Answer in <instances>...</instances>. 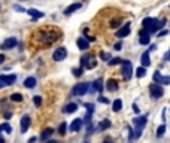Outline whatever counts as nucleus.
I'll use <instances>...</instances> for the list:
<instances>
[{
    "instance_id": "obj_38",
    "label": "nucleus",
    "mask_w": 170,
    "mask_h": 143,
    "mask_svg": "<svg viewBox=\"0 0 170 143\" xmlns=\"http://www.w3.org/2000/svg\"><path fill=\"white\" fill-rule=\"evenodd\" d=\"M160 78H161V72H160V70H157V72H154V75H152V79H154V82H155V83H158V81H160Z\"/></svg>"
},
{
    "instance_id": "obj_45",
    "label": "nucleus",
    "mask_w": 170,
    "mask_h": 143,
    "mask_svg": "<svg viewBox=\"0 0 170 143\" xmlns=\"http://www.w3.org/2000/svg\"><path fill=\"white\" fill-rule=\"evenodd\" d=\"M164 60H166V61H170V49L166 52V55H164Z\"/></svg>"
},
{
    "instance_id": "obj_16",
    "label": "nucleus",
    "mask_w": 170,
    "mask_h": 143,
    "mask_svg": "<svg viewBox=\"0 0 170 143\" xmlns=\"http://www.w3.org/2000/svg\"><path fill=\"white\" fill-rule=\"evenodd\" d=\"M0 81L3 82L5 85H14L17 81V76L15 75H0Z\"/></svg>"
},
{
    "instance_id": "obj_25",
    "label": "nucleus",
    "mask_w": 170,
    "mask_h": 143,
    "mask_svg": "<svg viewBox=\"0 0 170 143\" xmlns=\"http://www.w3.org/2000/svg\"><path fill=\"white\" fill-rule=\"evenodd\" d=\"M0 131H5L7 134H11L14 130H12V125H9L7 122H3V124H0Z\"/></svg>"
},
{
    "instance_id": "obj_31",
    "label": "nucleus",
    "mask_w": 170,
    "mask_h": 143,
    "mask_svg": "<svg viewBox=\"0 0 170 143\" xmlns=\"http://www.w3.org/2000/svg\"><path fill=\"white\" fill-rule=\"evenodd\" d=\"M146 76V67H137L136 69V78H145Z\"/></svg>"
},
{
    "instance_id": "obj_48",
    "label": "nucleus",
    "mask_w": 170,
    "mask_h": 143,
    "mask_svg": "<svg viewBox=\"0 0 170 143\" xmlns=\"http://www.w3.org/2000/svg\"><path fill=\"white\" fill-rule=\"evenodd\" d=\"M102 143H112V139H110V137H104Z\"/></svg>"
},
{
    "instance_id": "obj_19",
    "label": "nucleus",
    "mask_w": 170,
    "mask_h": 143,
    "mask_svg": "<svg viewBox=\"0 0 170 143\" xmlns=\"http://www.w3.org/2000/svg\"><path fill=\"white\" fill-rule=\"evenodd\" d=\"M106 89H108L109 93L118 91V82H116L115 79H109V81L106 82Z\"/></svg>"
},
{
    "instance_id": "obj_29",
    "label": "nucleus",
    "mask_w": 170,
    "mask_h": 143,
    "mask_svg": "<svg viewBox=\"0 0 170 143\" xmlns=\"http://www.w3.org/2000/svg\"><path fill=\"white\" fill-rule=\"evenodd\" d=\"M158 83L160 85H170V75H161Z\"/></svg>"
},
{
    "instance_id": "obj_37",
    "label": "nucleus",
    "mask_w": 170,
    "mask_h": 143,
    "mask_svg": "<svg viewBox=\"0 0 170 143\" xmlns=\"http://www.w3.org/2000/svg\"><path fill=\"white\" fill-rule=\"evenodd\" d=\"M33 103L37 106V107H41V106H42V97H41V95H34V97H33Z\"/></svg>"
},
{
    "instance_id": "obj_33",
    "label": "nucleus",
    "mask_w": 170,
    "mask_h": 143,
    "mask_svg": "<svg viewBox=\"0 0 170 143\" xmlns=\"http://www.w3.org/2000/svg\"><path fill=\"white\" fill-rule=\"evenodd\" d=\"M127 130H129V143H133L134 142V130H133V127H127Z\"/></svg>"
},
{
    "instance_id": "obj_24",
    "label": "nucleus",
    "mask_w": 170,
    "mask_h": 143,
    "mask_svg": "<svg viewBox=\"0 0 170 143\" xmlns=\"http://www.w3.org/2000/svg\"><path fill=\"white\" fill-rule=\"evenodd\" d=\"M121 109H123V100H121V98L114 100V103H112V110H114V112H119Z\"/></svg>"
},
{
    "instance_id": "obj_26",
    "label": "nucleus",
    "mask_w": 170,
    "mask_h": 143,
    "mask_svg": "<svg viewBox=\"0 0 170 143\" xmlns=\"http://www.w3.org/2000/svg\"><path fill=\"white\" fill-rule=\"evenodd\" d=\"M157 21V18H145V20L142 21V26H143V28H149L154 22Z\"/></svg>"
},
{
    "instance_id": "obj_54",
    "label": "nucleus",
    "mask_w": 170,
    "mask_h": 143,
    "mask_svg": "<svg viewBox=\"0 0 170 143\" xmlns=\"http://www.w3.org/2000/svg\"><path fill=\"white\" fill-rule=\"evenodd\" d=\"M85 143H87V142H85Z\"/></svg>"
},
{
    "instance_id": "obj_5",
    "label": "nucleus",
    "mask_w": 170,
    "mask_h": 143,
    "mask_svg": "<svg viewBox=\"0 0 170 143\" xmlns=\"http://www.w3.org/2000/svg\"><path fill=\"white\" fill-rule=\"evenodd\" d=\"M88 89H90V83H88V82L76 83L75 87L72 88V95H75V97H84V95L88 93Z\"/></svg>"
},
{
    "instance_id": "obj_14",
    "label": "nucleus",
    "mask_w": 170,
    "mask_h": 143,
    "mask_svg": "<svg viewBox=\"0 0 170 143\" xmlns=\"http://www.w3.org/2000/svg\"><path fill=\"white\" fill-rule=\"evenodd\" d=\"M76 45H78V48L81 49V51H87L90 48V42L84 37V36H81V37H78L76 39Z\"/></svg>"
},
{
    "instance_id": "obj_40",
    "label": "nucleus",
    "mask_w": 170,
    "mask_h": 143,
    "mask_svg": "<svg viewBox=\"0 0 170 143\" xmlns=\"http://www.w3.org/2000/svg\"><path fill=\"white\" fill-rule=\"evenodd\" d=\"M85 107H87V112L94 113V104H93V103H85Z\"/></svg>"
},
{
    "instance_id": "obj_20",
    "label": "nucleus",
    "mask_w": 170,
    "mask_h": 143,
    "mask_svg": "<svg viewBox=\"0 0 170 143\" xmlns=\"http://www.w3.org/2000/svg\"><path fill=\"white\" fill-rule=\"evenodd\" d=\"M52 134H54V130H52V128H45L43 131H42V134H41V140L45 143L46 140H49V139H51V136H52Z\"/></svg>"
},
{
    "instance_id": "obj_2",
    "label": "nucleus",
    "mask_w": 170,
    "mask_h": 143,
    "mask_svg": "<svg viewBox=\"0 0 170 143\" xmlns=\"http://www.w3.org/2000/svg\"><path fill=\"white\" fill-rule=\"evenodd\" d=\"M148 124V113L145 115H137L133 119V130H134V140H139L143 134V130Z\"/></svg>"
},
{
    "instance_id": "obj_34",
    "label": "nucleus",
    "mask_w": 170,
    "mask_h": 143,
    "mask_svg": "<svg viewBox=\"0 0 170 143\" xmlns=\"http://www.w3.org/2000/svg\"><path fill=\"white\" fill-rule=\"evenodd\" d=\"M112 57H110V54L109 52H104V51H102L100 52V60H103V61H109Z\"/></svg>"
},
{
    "instance_id": "obj_35",
    "label": "nucleus",
    "mask_w": 170,
    "mask_h": 143,
    "mask_svg": "<svg viewBox=\"0 0 170 143\" xmlns=\"http://www.w3.org/2000/svg\"><path fill=\"white\" fill-rule=\"evenodd\" d=\"M72 72H73V76H76V78H81V76L84 75V69H82V67L73 69V70H72Z\"/></svg>"
},
{
    "instance_id": "obj_7",
    "label": "nucleus",
    "mask_w": 170,
    "mask_h": 143,
    "mask_svg": "<svg viewBox=\"0 0 170 143\" xmlns=\"http://www.w3.org/2000/svg\"><path fill=\"white\" fill-rule=\"evenodd\" d=\"M139 43L143 45V46H148L151 43V33L146 28H142V30L139 31Z\"/></svg>"
},
{
    "instance_id": "obj_22",
    "label": "nucleus",
    "mask_w": 170,
    "mask_h": 143,
    "mask_svg": "<svg viewBox=\"0 0 170 143\" xmlns=\"http://www.w3.org/2000/svg\"><path fill=\"white\" fill-rule=\"evenodd\" d=\"M81 3H73V5H70V6H67L66 9H64V15H72L73 12H76L78 9H81Z\"/></svg>"
},
{
    "instance_id": "obj_18",
    "label": "nucleus",
    "mask_w": 170,
    "mask_h": 143,
    "mask_svg": "<svg viewBox=\"0 0 170 143\" xmlns=\"http://www.w3.org/2000/svg\"><path fill=\"white\" fill-rule=\"evenodd\" d=\"M78 103H67L64 107H63V112L64 113H75L76 110H78Z\"/></svg>"
},
{
    "instance_id": "obj_51",
    "label": "nucleus",
    "mask_w": 170,
    "mask_h": 143,
    "mask_svg": "<svg viewBox=\"0 0 170 143\" xmlns=\"http://www.w3.org/2000/svg\"><path fill=\"white\" fill-rule=\"evenodd\" d=\"M45 143H60V142H58V140H46Z\"/></svg>"
},
{
    "instance_id": "obj_47",
    "label": "nucleus",
    "mask_w": 170,
    "mask_h": 143,
    "mask_svg": "<svg viewBox=\"0 0 170 143\" xmlns=\"http://www.w3.org/2000/svg\"><path fill=\"white\" fill-rule=\"evenodd\" d=\"M5 60H6L5 54H0V64H3V63H5Z\"/></svg>"
},
{
    "instance_id": "obj_1",
    "label": "nucleus",
    "mask_w": 170,
    "mask_h": 143,
    "mask_svg": "<svg viewBox=\"0 0 170 143\" xmlns=\"http://www.w3.org/2000/svg\"><path fill=\"white\" fill-rule=\"evenodd\" d=\"M57 39H60V30H54V28H45L39 33V41L42 45H51L54 43Z\"/></svg>"
},
{
    "instance_id": "obj_10",
    "label": "nucleus",
    "mask_w": 170,
    "mask_h": 143,
    "mask_svg": "<svg viewBox=\"0 0 170 143\" xmlns=\"http://www.w3.org/2000/svg\"><path fill=\"white\" fill-rule=\"evenodd\" d=\"M130 31H131V22H125L123 27L115 33V36L118 37V39H124V37H127V36L130 34Z\"/></svg>"
},
{
    "instance_id": "obj_21",
    "label": "nucleus",
    "mask_w": 170,
    "mask_h": 143,
    "mask_svg": "<svg viewBox=\"0 0 170 143\" xmlns=\"http://www.w3.org/2000/svg\"><path fill=\"white\" fill-rule=\"evenodd\" d=\"M36 83H37V79H36L34 76H28L27 79L24 81V87H26V88H28V89H32V88H34V87H36Z\"/></svg>"
},
{
    "instance_id": "obj_39",
    "label": "nucleus",
    "mask_w": 170,
    "mask_h": 143,
    "mask_svg": "<svg viewBox=\"0 0 170 143\" xmlns=\"http://www.w3.org/2000/svg\"><path fill=\"white\" fill-rule=\"evenodd\" d=\"M97 102H99V103H103V104H109V103H110V102H109V98H106V97H103L102 94H100L99 97H97Z\"/></svg>"
},
{
    "instance_id": "obj_30",
    "label": "nucleus",
    "mask_w": 170,
    "mask_h": 143,
    "mask_svg": "<svg viewBox=\"0 0 170 143\" xmlns=\"http://www.w3.org/2000/svg\"><path fill=\"white\" fill-rule=\"evenodd\" d=\"M57 131H58V134H60V136H64V134L67 133V124L61 122L60 125H58V130H57Z\"/></svg>"
},
{
    "instance_id": "obj_36",
    "label": "nucleus",
    "mask_w": 170,
    "mask_h": 143,
    "mask_svg": "<svg viewBox=\"0 0 170 143\" xmlns=\"http://www.w3.org/2000/svg\"><path fill=\"white\" fill-rule=\"evenodd\" d=\"M109 26H110L112 28L119 27V26H121V20H119V18H116V20H112V21H110V24H109Z\"/></svg>"
},
{
    "instance_id": "obj_3",
    "label": "nucleus",
    "mask_w": 170,
    "mask_h": 143,
    "mask_svg": "<svg viewBox=\"0 0 170 143\" xmlns=\"http://www.w3.org/2000/svg\"><path fill=\"white\" fill-rule=\"evenodd\" d=\"M133 73H134V69H133V63L130 60H124L121 63V75H123L124 81H130L133 78Z\"/></svg>"
},
{
    "instance_id": "obj_4",
    "label": "nucleus",
    "mask_w": 170,
    "mask_h": 143,
    "mask_svg": "<svg viewBox=\"0 0 170 143\" xmlns=\"http://www.w3.org/2000/svg\"><path fill=\"white\" fill-rule=\"evenodd\" d=\"M148 89H149V95L152 100H158V98H161L164 95V88H163V85H160V83L152 82V83H149Z\"/></svg>"
},
{
    "instance_id": "obj_12",
    "label": "nucleus",
    "mask_w": 170,
    "mask_h": 143,
    "mask_svg": "<svg viewBox=\"0 0 170 143\" xmlns=\"http://www.w3.org/2000/svg\"><path fill=\"white\" fill-rule=\"evenodd\" d=\"M82 125H84V121H82V118H76V119H73V121H72V124H70L69 130H70L72 133H78V131H81Z\"/></svg>"
},
{
    "instance_id": "obj_11",
    "label": "nucleus",
    "mask_w": 170,
    "mask_h": 143,
    "mask_svg": "<svg viewBox=\"0 0 170 143\" xmlns=\"http://www.w3.org/2000/svg\"><path fill=\"white\" fill-rule=\"evenodd\" d=\"M30 124H32V118H30V115L22 116V118H21V122H20L21 133H27V130L30 128Z\"/></svg>"
},
{
    "instance_id": "obj_52",
    "label": "nucleus",
    "mask_w": 170,
    "mask_h": 143,
    "mask_svg": "<svg viewBox=\"0 0 170 143\" xmlns=\"http://www.w3.org/2000/svg\"><path fill=\"white\" fill-rule=\"evenodd\" d=\"M3 87H5V83H3V82L0 81V88H3Z\"/></svg>"
},
{
    "instance_id": "obj_28",
    "label": "nucleus",
    "mask_w": 170,
    "mask_h": 143,
    "mask_svg": "<svg viewBox=\"0 0 170 143\" xmlns=\"http://www.w3.org/2000/svg\"><path fill=\"white\" fill-rule=\"evenodd\" d=\"M11 100L15 103H21L24 100V97H22V94H20V93H14V94H11Z\"/></svg>"
},
{
    "instance_id": "obj_43",
    "label": "nucleus",
    "mask_w": 170,
    "mask_h": 143,
    "mask_svg": "<svg viewBox=\"0 0 170 143\" xmlns=\"http://www.w3.org/2000/svg\"><path fill=\"white\" fill-rule=\"evenodd\" d=\"M133 112H134L136 115H139V113H140V109H139V106H137L136 103H133Z\"/></svg>"
},
{
    "instance_id": "obj_6",
    "label": "nucleus",
    "mask_w": 170,
    "mask_h": 143,
    "mask_svg": "<svg viewBox=\"0 0 170 143\" xmlns=\"http://www.w3.org/2000/svg\"><path fill=\"white\" fill-rule=\"evenodd\" d=\"M103 79L102 78H99V79H95L93 83H90V93L91 94H95V93H99V94H102V91H103Z\"/></svg>"
},
{
    "instance_id": "obj_44",
    "label": "nucleus",
    "mask_w": 170,
    "mask_h": 143,
    "mask_svg": "<svg viewBox=\"0 0 170 143\" xmlns=\"http://www.w3.org/2000/svg\"><path fill=\"white\" fill-rule=\"evenodd\" d=\"M3 116H5V119H11V116H12V112H5V113H3Z\"/></svg>"
},
{
    "instance_id": "obj_53",
    "label": "nucleus",
    "mask_w": 170,
    "mask_h": 143,
    "mask_svg": "<svg viewBox=\"0 0 170 143\" xmlns=\"http://www.w3.org/2000/svg\"><path fill=\"white\" fill-rule=\"evenodd\" d=\"M0 143H5V140H3V137L0 136Z\"/></svg>"
},
{
    "instance_id": "obj_17",
    "label": "nucleus",
    "mask_w": 170,
    "mask_h": 143,
    "mask_svg": "<svg viewBox=\"0 0 170 143\" xmlns=\"http://www.w3.org/2000/svg\"><path fill=\"white\" fill-rule=\"evenodd\" d=\"M140 64H142V67H149L151 66V55H149V51H145L140 57Z\"/></svg>"
},
{
    "instance_id": "obj_9",
    "label": "nucleus",
    "mask_w": 170,
    "mask_h": 143,
    "mask_svg": "<svg viewBox=\"0 0 170 143\" xmlns=\"http://www.w3.org/2000/svg\"><path fill=\"white\" fill-rule=\"evenodd\" d=\"M67 57V49L64 46H60V48H57L54 51V54H52V60L54 61H63L64 58Z\"/></svg>"
},
{
    "instance_id": "obj_46",
    "label": "nucleus",
    "mask_w": 170,
    "mask_h": 143,
    "mask_svg": "<svg viewBox=\"0 0 170 143\" xmlns=\"http://www.w3.org/2000/svg\"><path fill=\"white\" fill-rule=\"evenodd\" d=\"M167 33H169L167 30H163V31H160V33H158V37H163V36H166Z\"/></svg>"
},
{
    "instance_id": "obj_13",
    "label": "nucleus",
    "mask_w": 170,
    "mask_h": 143,
    "mask_svg": "<svg viewBox=\"0 0 170 143\" xmlns=\"http://www.w3.org/2000/svg\"><path fill=\"white\" fill-rule=\"evenodd\" d=\"M110 127H112V122H110V119L104 118V119H102V121L99 122V125H97L95 131H106V130H109Z\"/></svg>"
},
{
    "instance_id": "obj_50",
    "label": "nucleus",
    "mask_w": 170,
    "mask_h": 143,
    "mask_svg": "<svg viewBox=\"0 0 170 143\" xmlns=\"http://www.w3.org/2000/svg\"><path fill=\"white\" fill-rule=\"evenodd\" d=\"M36 140H37V137H32V139L28 140V143H36Z\"/></svg>"
},
{
    "instance_id": "obj_41",
    "label": "nucleus",
    "mask_w": 170,
    "mask_h": 143,
    "mask_svg": "<svg viewBox=\"0 0 170 143\" xmlns=\"http://www.w3.org/2000/svg\"><path fill=\"white\" fill-rule=\"evenodd\" d=\"M123 46H124V43L119 41V42H116L115 45H114V49H115V51H121V49H123Z\"/></svg>"
},
{
    "instance_id": "obj_23",
    "label": "nucleus",
    "mask_w": 170,
    "mask_h": 143,
    "mask_svg": "<svg viewBox=\"0 0 170 143\" xmlns=\"http://www.w3.org/2000/svg\"><path fill=\"white\" fill-rule=\"evenodd\" d=\"M27 14L30 15V17H32V18H33V20H37V18H42V17H43V12H41V11H37V9H28L27 11Z\"/></svg>"
},
{
    "instance_id": "obj_42",
    "label": "nucleus",
    "mask_w": 170,
    "mask_h": 143,
    "mask_svg": "<svg viewBox=\"0 0 170 143\" xmlns=\"http://www.w3.org/2000/svg\"><path fill=\"white\" fill-rule=\"evenodd\" d=\"M12 7H14L15 11H18V12H26V9H24L22 6H20V5H14Z\"/></svg>"
},
{
    "instance_id": "obj_15",
    "label": "nucleus",
    "mask_w": 170,
    "mask_h": 143,
    "mask_svg": "<svg viewBox=\"0 0 170 143\" xmlns=\"http://www.w3.org/2000/svg\"><path fill=\"white\" fill-rule=\"evenodd\" d=\"M17 43H18V41H17L15 37H7V39H5L2 48H3V49H12V48L17 46Z\"/></svg>"
},
{
    "instance_id": "obj_27",
    "label": "nucleus",
    "mask_w": 170,
    "mask_h": 143,
    "mask_svg": "<svg viewBox=\"0 0 170 143\" xmlns=\"http://www.w3.org/2000/svg\"><path fill=\"white\" fill-rule=\"evenodd\" d=\"M164 133H166V124H161V125L157 128V133H155L157 139H161V137L164 136Z\"/></svg>"
},
{
    "instance_id": "obj_8",
    "label": "nucleus",
    "mask_w": 170,
    "mask_h": 143,
    "mask_svg": "<svg viewBox=\"0 0 170 143\" xmlns=\"http://www.w3.org/2000/svg\"><path fill=\"white\" fill-rule=\"evenodd\" d=\"M97 66V61L93 60L91 55H84L81 58V67L82 69H94Z\"/></svg>"
},
{
    "instance_id": "obj_32",
    "label": "nucleus",
    "mask_w": 170,
    "mask_h": 143,
    "mask_svg": "<svg viewBox=\"0 0 170 143\" xmlns=\"http://www.w3.org/2000/svg\"><path fill=\"white\" fill-rule=\"evenodd\" d=\"M123 61H124L123 58H119V57H115V58H110V60L108 61V64H109V66H116V64H121Z\"/></svg>"
},
{
    "instance_id": "obj_49",
    "label": "nucleus",
    "mask_w": 170,
    "mask_h": 143,
    "mask_svg": "<svg viewBox=\"0 0 170 143\" xmlns=\"http://www.w3.org/2000/svg\"><path fill=\"white\" fill-rule=\"evenodd\" d=\"M155 49H157V45H151L148 51H149V52H151V51H155Z\"/></svg>"
}]
</instances>
